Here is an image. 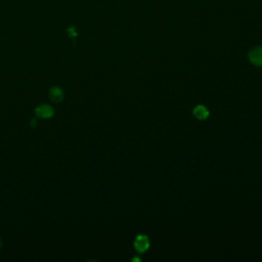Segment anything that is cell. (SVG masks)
Segmentation results:
<instances>
[{
	"label": "cell",
	"mask_w": 262,
	"mask_h": 262,
	"mask_svg": "<svg viewBox=\"0 0 262 262\" xmlns=\"http://www.w3.org/2000/svg\"><path fill=\"white\" fill-rule=\"evenodd\" d=\"M249 60L253 65L262 67V47L258 46L251 49L249 52Z\"/></svg>",
	"instance_id": "cell-3"
},
{
	"label": "cell",
	"mask_w": 262,
	"mask_h": 262,
	"mask_svg": "<svg viewBox=\"0 0 262 262\" xmlns=\"http://www.w3.org/2000/svg\"><path fill=\"white\" fill-rule=\"evenodd\" d=\"M49 98L50 100L54 102H60L62 100H64V91L61 90V88L60 87H52L49 90Z\"/></svg>",
	"instance_id": "cell-4"
},
{
	"label": "cell",
	"mask_w": 262,
	"mask_h": 262,
	"mask_svg": "<svg viewBox=\"0 0 262 262\" xmlns=\"http://www.w3.org/2000/svg\"><path fill=\"white\" fill-rule=\"evenodd\" d=\"M35 114L37 117L41 119H49L51 117H54L55 110L50 106H48V104H41V106H38L35 109Z\"/></svg>",
	"instance_id": "cell-1"
},
{
	"label": "cell",
	"mask_w": 262,
	"mask_h": 262,
	"mask_svg": "<svg viewBox=\"0 0 262 262\" xmlns=\"http://www.w3.org/2000/svg\"><path fill=\"white\" fill-rule=\"evenodd\" d=\"M194 115H195V117L198 119L205 120L209 117V111L204 106H197L194 109Z\"/></svg>",
	"instance_id": "cell-5"
},
{
	"label": "cell",
	"mask_w": 262,
	"mask_h": 262,
	"mask_svg": "<svg viewBox=\"0 0 262 262\" xmlns=\"http://www.w3.org/2000/svg\"><path fill=\"white\" fill-rule=\"evenodd\" d=\"M150 247V240L144 235H140L135 238L134 241V248L139 251L140 253L145 252Z\"/></svg>",
	"instance_id": "cell-2"
},
{
	"label": "cell",
	"mask_w": 262,
	"mask_h": 262,
	"mask_svg": "<svg viewBox=\"0 0 262 262\" xmlns=\"http://www.w3.org/2000/svg\"><path fill=\"white\" fill-rule=\"evenodd\" d=\"M1 248H2V241L0 239V250H1Z\"/></svg>",
	"instance_id": "cell-7"
},
{
	"label": "cell",
	"mask_w": 262,
	"mask_h": 262,
	"mask_svg": "<svg viewBox=\"0 0 262 262\" xmlns=\"http://www.w3.org/2000/svg\"><path fill=\"white\" fill-rule=\"evenodd\" d=\"M36 123H37V121H36V120H32V121H31V126H32V127H35V126H36Z\"/></svg>",
	"instance_id": "cell-6"
}]
</instances>
